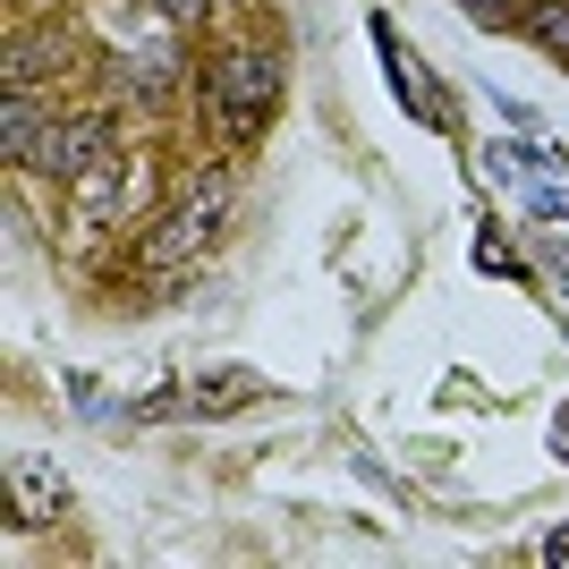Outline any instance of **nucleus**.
<instances>
[{
  "mask_svg": "<svg viewBox=\"0 0 569 569\" xmlns=\"http://www.w3.org/2000/svg\"><path fill=\"white\" fill-rule=\"evenodd\" d=\"M272 102H281V60H263V51H221L213 60V119L230 137L263 128Z\"/></svg>",
  "mask_w": 569,
  "mask_h": 569,
  "instance_id": "nucleus-1",
  "label": "nucleus"
},
{
  "mask_svg": "<svg viewBox=\"0 0 569 569\" xmlns=\"http://www.w3.org/2000/svg\"><path fill=\"white\" fill-rule=\"evenodd\" d=\"M221 213H230V179L213 170V179H204V188L188 196V213H179V221H162V230L144 238V263H188L196 247H213V238H221Z\"/></svg>",
  "mask_w": 569,
  "mask_h": 569,
  "instance_id": "nucleus-2",
  "label": "nucleus"
},
{
  "mask_svg": "<svg viewBox=\"0 0 569 569\" xmlns=\"http://www.w3.org/2000/svg\"><path fill=\"white\" fill-rule=\"evenodd\" d=\"M94 162H111V128H102V119H69V128L51 137V170H69V179H86Z\"/></svg>",
  "mask_w": 569,
  "mask_h": 569,
  "instance_id": "nucleus-3",
  "label": "nucleus"
},
{
  "mask_svg": "<svg viewBox=\"0 0 569 569\" xmlns=\"http://www.w3.org/2000/svg\"><path fill=\"white\" fill-rule=\"evenodd\" d=\"M18 510H34V519L60 510V476H51V459H18Z\"/></svg>",
  "mask_w": 569,
  "mask_h": 569,
  "instance_id": "nucleus-4",
  "label": "nucleus"
},
{
  "mask_svg": "<svg viewBox=\"0 0 569 569\" xmlns=\"http://www.w3.org/2000/svg\"><path fill=\"white\" fill-rule=\"evenodd\" d=\"M34 128H43V119H34V102L9 86V111H0V153H9V162H26V153H34Z\"/></svg>",
  "mask_w": 569,
  "mask_h": 569,
  "instance_id": "nucleus-5",
  "label": "nucleus"
},
{
  "mask_svg": "<svg viewBox=\"0 0 569 569\" xmlns=\"http://www.w3.org/2000/svg\"><path fill=\"white\" fill-rule=\"evenodd\" d=\"M527 26H536V43H545V51H561V60H569V0H536Z\"/></svg>",
  "mask_w": 569,
  "mask_h": 569,
  "instance_id": "nucleus-6",
  "label": "nucleus"
},
{
  "mask_svg": "<svg viewBox=\"0 0 569 569\" xmlns=\"http://www.w3.org/2000/svg\"><path fill=\"white\" fill-rule=\"evenodd\" d=\"M468 9H476L485 26H501V18H510V0H468Z\"/></svg>",
  "mask_w": 569,
  "mask_h": 569,
  "instance_id": "nucleus-7",
  "label": "nucleus"
},
{
  "mask_svg": "<svg viewBox=\"0 0 569 569\" xmlns=\"http://www.w3.org/2000/svg\"><path fill=\"white\" fill-rule=\"evenodd\" d=\"M545 561H552V569H569V527H561V536L545 545Z\"/></svg>",
  "mask_w": 569,
  "mask_h": 569,
  "instance_id": "nucleus-8",
  "label": "nucleus"
}]
</instances>
